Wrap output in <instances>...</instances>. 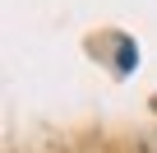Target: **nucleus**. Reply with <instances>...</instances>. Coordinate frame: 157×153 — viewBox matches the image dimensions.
Segmentation results:
<instances>
[{"label": "nucleus", "mask_w": 157, "mask_h": 153, "mask_svg": "<svg viewBox=\"0 0 157 153\" xmlns=\"http://www.w3.org/2000/svg\"><path fill=\"white\" fill-rule=\"evenodd\" d=\"M143 153H157V139H148V144H143Z\"/></svg>", "instance_id": "f257e3e1"}]
</instances>
